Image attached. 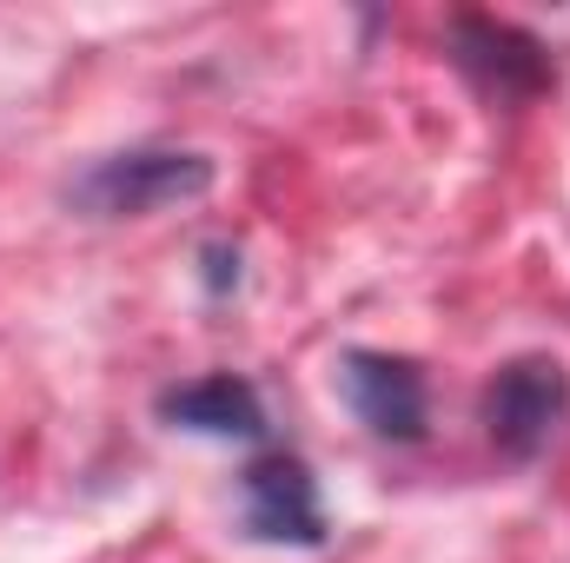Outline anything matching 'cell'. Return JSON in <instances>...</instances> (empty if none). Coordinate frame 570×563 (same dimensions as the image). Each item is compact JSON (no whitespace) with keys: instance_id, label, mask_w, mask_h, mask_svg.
I'll return each mask as SVG.
<instances>
[{"instance_id":"obj_4","label":"cell","mask_w":570,"mask_h":563,"mask_svg":"<svg viewBox=\"0 0 570 563\" xmlns=\"http://www.w3.org/2000/svg\"><path fill=\"white\" fill-rule=\"evenodd\" d=\"M451 60L458 73L491 93V100H538L551 87V53L544 40H531L524 27L511 20H491V13H458L451 20Z\"/></svg>"},{"instance_id":"obj_6","label":"cell","mask_w":570,"mask_h":563,"mask_svg":"<svg viewBox=\"0 0 570 563\" xmlns=\"http://www.w3.org/2000/svg\"><path fill=\"white\" fill-rule=\"evenodd\" d=\"M153 412L173 431H199V437H266L259 385L239 378V372H206L193 385H166L153 398Z\"/></svg>"},{"instance_id":"obj_5","label":"cell","mask_w":570,"mask_h":563,"mask_svg":"<svg viewBox=\"0 0 570 563\" xmlns=\"http://www.w3.org/2000/svg\"><path fill=\"white\" fill-rule=\"evenodd\" d=\"M338 385H345V405L358 412V424L372 437H392V444H419L431 424V392L425 372L412 358H392V352H345L338 358Z\"/></svg>"},{"instance_id":"obj_2","label":"cell","mask_w":570,"mask_h":563,"mask_svg":"<svg viewBox=\"0 0 570 563\" xmlns=\"http://www.w3.org/2000/svg\"><path fill=\"white\" fill-rule=\"evenodd\" d=\"M484 437L511 457V464H538L570 418V372L551 352H524L511 365H498V378L484 385Z\"/></svg>"},{"instance_id":"obj_7","label":"cell","mask_w":570,"mask_h":563,"mask_svg":"<svg viewBox=\"0 0 570 563\" xmlns=\"http://www.w3.org/2000/svg\"><path fill=\"white\" fill-rule=\"evenodd\" d=\"M199 279L213 298H226V292H239V246H226V239H206L199 246Z\"/></svg>"},{"instance_id":"obj_1","label":"cell","mask_w":570,"mask_h":563,"mask_svg":"<svg viewBox=\"0 0 570 563\" xmlns=\"http://www.w3.org/2000/svg\"><path fill=\"white\" fill-rule=\"evenodd\" d=\"M206 192H213V159L206 152H193V146H127V152L94 159L67 186V206L87 213V219H146V213H166V206H186V199H206Z\"/></svg>"},{"instance_id":"obj_3","label":"cell","mask_w":570,"mask_h":563,"mask_svg":"<svg viewBox=\"0 0 570 563\" xmlns=\"http://www.w3.org/2000/svg\"><path fill=\"white\" fill-rule=\"evenodd\" d=\"M239 504H246V531L259 544H298L318 551L325 544V504H318V477L305 457L292 451H259L239 477Z\"/></svg>"}]
</instances>
